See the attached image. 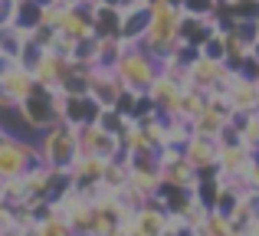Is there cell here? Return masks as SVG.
Segmentation results:
<instances>
[{
    "instance_id": "obj_8",
    "label": "cell",
    "mask_w": 259,
    "mask_h": 236,
    "mask_svg": "<svg viewBox=\"0 0 259 236\" xmlns=\"http://www.w3.org/2000/svg\"><path fill=\"white\" fill-rule=\"evenodd\" d=\"M148 23H151V4L121 10V39L125 43H141L148 33Z\"/></svg>"
},
{
    "instance_id": "obj_6",
    "label": "cell",
    "mask_w": 259,
    "mask_h": 236,
    "mask_svg": "<svg viewBox=\"0 0 259 236\" xmlns=\"http://www.w3.org/2000/svg\"><path fill=\"white\" fill-rule=\"evenodd\" d=\"M121 151V141L118 134L105 131L99 121L92 125H82L79 128V154H92V158H105V161H115Z\"/></svg>"
},
{
    "instance_id": "obj_7",
    "label": "cell",
    "mask_w": 259,
    "mask_h": 236,
    "mask_svg": "<svg viewBox=\"0 0 259 236\" xmlns=\"http://www.w3.org/2000/svg\"><path fill=\"white\" fill-rule=\"evenodd\" d=\"M121 92L125 89H121L115 69H108V66H92V69H89V96H92L102 109H112Z\"/></svg>"
},
{
    "instance_id": "obj_12",
    "label": "cell",
    "mask_w": 259,
    "mask_h": 236,
    "mask_svg": "<svg viewBox=\"0 0 259 236\" xmlns=\"http://www.w3.org/2000/svg\"><path fill=\"white\" fill-rule=\"evenodd\" d=\"M23 43H26V33L20 30V26H13V23L0 26V56H13L17 59L20 50H23Z\"/></svg>"
},
{
    "instance_id": "obj_9",
    "label": "cell",
    "mask_w": 259,
    "mask_h": 236,
    "mask_svg": "<svg viewBox=\"0 0 259 236\" xmlns=\"http://www.w3.org/2000/svg\"><path fill=\"white\" fill-rule=\"evenodd\" d=\"M92 33L95 36H121V10L99 4L92 10Z\"/></svg>"
},
{
    "instance_id": "obj_1",
    "label": "cell",
    "mask_w": 259,
    "mask_h": 236,
    "mask_svg": "<svg viewBox=\"0 0 259 236\" xmlns=\"http://www.w3.org/2000/svg\"><path fill=\"white\" fill-rule=\"evenodd\" d=\"M177 43H181V7H174L171 0L151 4V23H148V33L141 39V46L151 56L164 59L177 50Z\"/></svg>"
},
{
    "instance_id": "obj_11",
    "label": "cell",
    "mask_w": 259,
    "mask_h": 236,
    "mask_svg": "<svg viewBox=\"0 0 259 236\" xmlns=\"http://www.w3.org/2000/svg\"><path fill=\"white\" fill-rule=\"evenodd\" d=\"M0 200H4L7 207H20V204L30 200V191H26V184H23V174H20V177H4L0 180Z\"/></svg>"
},
{
    "instance_id": "obj_15",
    "label": "cell",
    "mask_w": 259,
    "mask_h": 236,
    "mask_svg": "<svg viewBox=\"0 0 259 236\" xmlns=\"http://www.w3.org/2000/svg\"><path fill=\"white\" fill-rule=\"evenodd\" d=\"M217 7H220V0H184L181 10L190 13V17H213Z\"/></svg>"
},
{
    "instance_id": "obj_14",
    "label": "cell",
    "mask_w": 259,
    "mask_h": 236,
    "mask_svg": "<svg viewBox=\"0 0 259 236\" xmlns=\"http://www.w3.org/2000/svg\"><path fill=\"white\" fill-rule=\"evenodd\" d=\"M128 121H132V118L121 115V112L115 109V105H112V109H102V112H99V125L105 128V131H112V134H121Z\"/></svg>"
},
{
    "instance_id": "obj_3",
    "label": "cell",
    "mask_w": 259,
    "mask_h": 236,
    "mask_svg": "<svg viewBox=\"0 0 259 236\" xmlns=\"http://www.w3.org/2000/svg\"><path fill=\"white\" fill-rule=\"evenodd\" d=\"M158 72H161L158 56H151L141 43H125V53H121V59L115 63V76H118L121 89L148 92Z\"/></svg>"
},
{
    "instance_id": "obj_4",
    "label": "cell",
    "mask_w": 259,
    "mask_h": 236,
    "mask_svg": "<svg viewBox=\"0 0 259 236\" xmlns=\"http://www.w3.org/2000/svg\"><path fill=\"white\" fill-rule=\"evenodd\" d=\"M17 118L23 121V128L36 138L39 131H46V128H53L59 121V109H56V96H53L50 89H43V85H36V89L30 92V96L20 102L17 109Z\"/></svg>"
},
{
    "instance_id": "obj_13",
    "label": "cell",
    "mask_w": 259,
    "mask_h": 236,
    "mask_svg": "<svg viewBox=\"0 0 259 236\" xmlns=\"http://www.w3.org/2000/svg\"><path fill=\"white\" fill-rule=\"evenodd\" d=\"M200 56L207 59H217V63H227V33L223 30H213L200 46Z\"/></svg>"
},
{
    "instance_id": "obj_2",
    "label": "cell",
    "mask_w": 259,
    "mask_h": 236,
    "mask_svg": "<svg viewBox=\"0 0 259 236\" xmlns=\"http://www.w3.org/2000/svg\"><path fill=\"white\" fill-rule=\"evenodd\" d=\"M36 148H39V161L56 171H69L72 161L79 158V128L59 118L53 128L36 134Z\"/></svg>"
},
{
    "instance_id": "obj_16",
    "label": "cell",
    "mask_w": 259,
    "mask_h": 236,
    "mask_svg": "<svg viewBox=\"0 0 259 236\" xmlns=\"http://www.w3.org/2000/svg\"><path fill=\"white\" fill-rule=\"evenodd\" d=\"M148 4H158V0H148Z\"/></svg>"
},
{
    "instance_id": "obj_5",
    "label": "cell",
    "mask_w": 259,
    "mask_h": 236,
    "mask_svg": "<svg viewBox=\"0 0 259 236\" xmlns=\"http://www.w3.org/2000/svg\"><path fill=\"white\" fill-rule=\"evenodd\" d=\"M53 96H56V109H59V118L63 121H69V125H76V128L99 121L102 105L95 102L89 92H82V96H66V92L59 89V92H53Z\"/></svg>"
},
{
    "instance_id": "obj_10",
    "label": "cell",
    "mask_w": 259,
    "mask_h": 236,
    "mask_svg": "<svg viewBox=\"0 0 259 236\" xmlns=\"http://www.w3.org/2000/svg\"><path fill=\"white\" fill-rule=\"evenodd\" d=\"M39 23H43V0H17V7H13V26H20L30 36Z\"/></svg>"
}]
</instances>
